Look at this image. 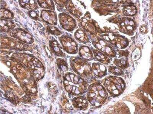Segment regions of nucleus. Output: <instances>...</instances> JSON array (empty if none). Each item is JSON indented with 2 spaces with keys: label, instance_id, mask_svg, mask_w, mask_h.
Returning a JSON list of instances; mask_svg holds the SVG:
<instances>
[{
  "label": "nucleus",
  "instance_id": "f257e3e1",
  "mask_svg": "<svg viewBox=\"0 0 153 114\" xmlns=\"http://www.w3.org/2000/svg\"><path fill=\"white\" fill-rule=\"evenodd\" d=\"M108 96L107 90L100 82H95L89 88L87 98L94 106L98 107L103 105Z\"/></svg>",
  "mask_w": 153,
  "mask_h": 114
},
{
  "label": "nucleus",
  "instance_id": "f03ea898",
  "mask_svg": "<svg viewBox=\"0 0 153 114\" xmlns=\"http://www.w3.org/2000/svg\"><path fill=\"white\" fill-rule=\"evenodd\" d=\"M104 87L112 97H117L122 94L126 89V83L121 78L111 76L103 80Z\"/></svg>",
  "mask_w": 153,
  "mask_h": 114
},
{
  "label": "nucleus",
  "instance_id": "7ed1b4c3",
  "mask_svg": "<svg viewBox=\"0 0 153 114\" xmlns=\"http://www.w3.org/2000/svg\"><path fill=\"white\" fill-rule=\"evenodd\" d=\"M68 81H65L66 85H68L67 90H69L74 94H80L86 89V83H84L82 79L78 78L74 74H71L68 77Z\"/></svg>",
  "mask_w": 153,
  "mask_h": 114
},
{
  "label": "nucleus",
  "instance_id": "20e7f679",
  "mask_svg": "<svg viewBox=\"0 0 153 114\" xmlns=\"http://www.w3.org/2000/svg\"><path fill=\"white\" fill-rule=\"evenodd\" d=\"M93 44L98 51L103 53L106 56L110 57H116V53L112 45L106 41L102 37H97L95 41L93 42Z\"/></svg>",
  "mask_w": 153,
  "mask_h": 114
},
{
  "label": "nucleus",
  "instance_id": "39448f33",
  "mask_svg": "<svg viewBox=\"0 0 153 114\" xmlns=\"http://www.w3.org/2000/svg\"><path fill=\"white\" fill-rule=\"evenodd\" d=\"M101 37L112 45L117 48L123 49L129 44V40L125 37L112 33L106 34L101 36Z\"/></svg>",
  "mask_w": 153,
  "mask_h": 114
},
{
  "label": "nucleus",
  "instance_id": "423d86ee",
  "mask_svg": "<svg viewBox=\"0 0 153 114\" xmlns=\"http://www.w3.org/2000/svg\"><path fill=\"white\" fill-rule=\"evenodd\" d=\"M120 32L128 35H132L136 29V24L131 18H124L119 22Z\"/></svg>",
  "mask_w": 153,
  "mask_h": 114
},
{
  "label": "nucleus",
  "instance_id": "0eeeda50",
  "mask_svg": "<svg viewBox=\"0 0 153 114\" xmlns=\"http://www.w3.org/2000/svg\"><path fill=\"white\" fill-rule=\"evenodd\" d=\"M93 73L96 77L102 78L107 74V69L104 65L100 63H94L92 65Z\"/></svg>",
  "mask_w": 153,
  "mask_h": 114
},
{
  "label": "nucleus",
  "instance_id": "6e6552de",
  "mask_svg": "<svg viewBox=\"0 0 153 114\" xmlns=\"http://www.w3.org/2000/svg\"><path fill=\"white\" fill-rule=\"evenodd\" d=\"M94 58L95 61H98L101 63L108 65L110 62V60L106 55L98 50L95 49L93 51Z\"/></svg>",
  "mask_w": 153,
  "mask_h": 114
},
{
  "label": "nucleus",
  "instance_id": "1a4fd4ad",
  "mask_svg": "<svg viewBox=\"0 0 153 114\" xmlns=\"http://www.w3.org/2000/svg\"><path fill=\"white\" fill-rule=\"evenodd\" d=\"M81 56L85 60H92L94 58L92 51L88 47H85L82 48L81 51Z\"/></svg>",
  "mask_w": 153,
  "mask_h": 114
},
{
  "label": "nucleus",
  "instance_id": "9d476101",
  "mask_svg": "<svg viewBox=\"0 0 153 114\" xmlns=\"http://www.w3.org/2000/svg\"><path fill=\"white\" fill-rule=\"evenodd\" d=\"M76 106L80 109L88 106V104L85 98L82 97L77 98L76 100Z\"/></svg>",
  "mask_w": 153,
  "mask_h": 114
},
{
  "label": "nucleus",
  "instance_id": "9b49d317",
  "mask_svg": "<svg viewBox=\"0 0 153 114\" xmlns=\"http://www.w3.org/2000/svg\"><path fill=\"white\" fill-rule=\"evenodd\" d=\"M114 63L117 67L121 69H125L128 67V61L124 59H116Z\"/></svg>",
  "mask_w": 153,
  "mask_h": 114
},
{
  "label": "nucleus",
  "instance_id": "f8f14e48",
  "mask_svg": "<svg viewBox=\"0 0 153 114\" xmlns=\"http://www.w3.org/2000/svg\"><path fill=\"white\" fill-rule=\"evenodd\" d=\"M109 72L115 75H122L124 74L123 72L120 68L116 66H111L109 68Z\"/></svg>",
  "mask_w": 153,
  "mask_h": 114
},
{
  "label": "nucleus",
  "instance_id": "ddd939ff",
  "mask_svg": "<svg viewBox=\"0 0 153 114\" xmlns=\"http://www.w3.org/2000/svg\"><path fill=\"white\" fill-rule=\"evenodd\" d=\"M76 38L82 42H88V38L81 30L79 31L78 32H76Z\"/></svg>",
  "mask_w": 153,
  "mask_h": 114
},
{
  "label": "nucleus",
  "instance_id": "4468645a",
  "mask_svg": "<svg viewBox=\"0 0 153 114\" xmlns=\"http://www.w3.org/2000/svg\"><path fill=\"white\" fill-rule=\"evenodd\" d=\"M139 30L140 33L142 34H146L148 32V27L146 25H143L140 26Z\"/></svg>",
  "mask_w": 153,
  "mask_h": 114
}]
</instances>
